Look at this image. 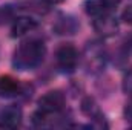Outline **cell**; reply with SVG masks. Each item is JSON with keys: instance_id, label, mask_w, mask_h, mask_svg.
Returning a JSON list of instances; mask_svg holds the SVG:
<instances>
[{"instance_id": "1", "label": "cell", "mask_w": 132, "mask_h": 130, "mask_svg": "<svg viewBox=\"0 0 132 130\" xmlns=\"http://www.w3.org/2000/svg\"><path fill=\"white\" fill-rule=\"evenodd\" d=\"M46 55V46L42 40H26L19 44L14 52L12 66L17 70H32L43 63Z\"/></svg>"}, {"instance_id": "2", "label": "cell", "mask_w": 132, "mask_h": 130, "mask_svg": "<svg viewBox=\"0 0 132 130\" xmlns=\"http://www.w3.org/2000/svg\"><path fill=\"white\" fill-rule=\"evenodd\" d=\"M65 103H66L65 95L60 90H49V92H46L45 95H42L38 98L37 106H38L40 112L48 113V115H55V113L63 110Z\"/></svg>"}, {"instance_id": "3", "label": "cell", "mask_w": 132, "mask_h": 130, "mask_svg": "<svg viewBox=\"0 0 132 130\" xmlns=\"http://www.w3.org/2000/svg\"><path fill=\"white\" fill-rule=\"evenodd\" d=\"M55 61L63 72H74L78 64V51L72 44H62L55 52Z\"/></svg>"}, {"instance_id": "4", "label": "cell", "mask_w": 132, "mask_h": 130, "mask_svg": "<svg viewBox=\"0 0 132 130\" xmlns=\"http://www.w3.org/2000/svg\"><path fill=\"white\" fill-rule=\"evenodd\" d=\"M121 0H85V11L91 17H100L104 14H111Z\"/></svg>"}, {"instance_id": "5", "label": "cell", "mask_w": 132, "mask_h": 130, "mask_svg": "<svg viewBox=\"0 0 132 130\" xmlns=\"http://www.w3.org/2000/svg\"><path fill=\"white\" fill-rule=\"evenodd\" d=\"M20 94H23V86L19 80L9 75L0 77V98H15Z\"/></svg>"}, {"instance_id": "6", "label": "cell", "mask_w": 132, "mask_h": 130, "mask_svg": "<svg viewBox=\"0 0 132 130\" xmlns=\"http://www.w3.org/2000/svg\"><path fill=\"white\" fill-rule=\"evenodd\" d=\"M22 123V110L17 106H8L0 112V127L15 129Z\"/></svg>"}, {"instance_id": "7", "label": "cell", "mask_w": 132, "mask_h": 130, "mask_svg": "<svg viewBox=\"0 0 132 130\" xmlns=\"http://www.w3.org/2000/svg\"><path fill=\"white\" fill-rule=\"evenodd\" d=\"M94 29L103 35V37H111L117 32L118 29V25H117V20L111 15V14H104V15H100L95 17L94 20Z\"/></svg>"}, {"instance_id": "8", "label": "cell", "mask_w": 132, "mask_h": 130, "mask_svg": "<svg viewBox=\"0 0 132 130\" xmlns=\"http://www.w3.org/2000/svg\"><path fill=\"white\" fill-rule=\"evenodd\" d=\"M37 26H38V23L35 18L29 17V15H22V17L14 20V23L11 26V35L12 37H23L28 32L34 31Z\"/></svg>"}, {"instance_id": "9", "label": "cell", "mask_w": 132, "mask_h": 130, "mask_svg": "<svg viewBox=\"0 0 132 130\" xmlns=\"http://www.w3.org/2000/svg\"><path fill=\"white\" fill-rule=\"evenodd\" d=\"M81 110H83V113L88 115L89 118H92V119H95V121H100L104 127H108V124H104V116L101 115V112H100L97 103L94 101V98H91V97L85 98V99L81 101Z\"/></svg>"}, {"instance_id": "10", "label": "cell", "mask_w": 132, "mask_h": 130, "mask_svg": "<svg viewBox=\"0 0 132 130\" xmlns=\"http://www.w3.org/2000/svg\"><path fill=\"white\" fill-rule=\"evenodd\" d=\"M123 92L126 95L132 97V69L128 70L123 77Z\"/></svg>"}, {"instance_id": "11", "label": "cell", "mask_w": 132, "mask_h": 130, "mask_svg": "<svg viewBox=\"0 0 132 130\" xmlns=\"http://www.w3.org/2000/svg\"><path fill=\"white\" fill-rule=\"evenodd\" d=\"M121 20L125 23H128V25H132V3L125 8V11L121 14Z\"/></svg>"}, {"instance_id": "12", "label": "cell", "mask_w": 132, "mask_h": 130, "mask_svg": "<svg viewBox=\"0 0 132 130\" xmlns=\"http://www.w3.org/2000/svg\"><path fill=\"white\" fill-rule=\"evenodd\" d=\"M125 116H126V119L132 123V97L131 99L126 103V107H125Z\"/></svg>"}, {"instance_id": "13", "label": "cell", "mask_w": 132, "mask_h": 130, "mask_svg": "<svg viewBox=\"0 0 132 130\" xmlns=\"http://www.w3.org/2000/svg\"><path fill=\"white\" fill-rule=\"evenodd\" d=\"M46 3H49V5H59V3H63L65 0H45Z\"/></svg>"}]
</instances>
